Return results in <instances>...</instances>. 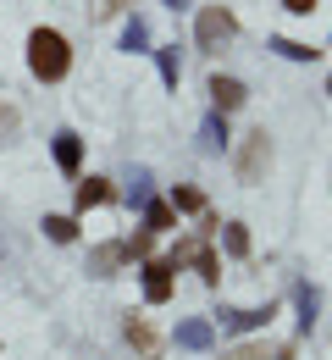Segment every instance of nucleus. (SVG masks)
Returning a JSON list of instances; mask_svg holds the SVG:
<instances>
[{
    "label": "nucleus",
    "mask_w": 332,
    "mask_h": 360,
    "mask_svg": "<svg viewBox=\"0 0 332 360\" xmlns=\"http://www.w3.org/2000/svg\"><path fill=\"white\" fill-rule=\"evenodd\" d=\"M28 67H34V78H45V84L67 78V67H72L67 39H61L55 28H34V34H28Z\"/></svg>",
    "instance_id": "nucleus-1"
},
{
    "label": "nucleus",
    "mask_w": 332,
    "mask_h": 360,
    "mask_svg": "<svg viewBox=\"0 0 332 360\" xmlns=\"http://www.w3.org/2000/svg\"><path fill=\"white\" fill-rule=\"evenodd\" d=\"M266 161H272V139H266V128L244 134V150H238V178L255 183L260 172H266Z\"/></svg>",
    "instance_id": "nucleus-2"
},
{
    "label": "nucleus",
    "mask_w": 332,
    "mask_h": 360,
    "mask_svg": "<svg viewBox=\"0 0 332 360\" xmlns=\"http://www.w3.org/2000/svg\"><path fill=\"white\" fill-rule=\"evenodd\" d=\"M172 261H166V255H150V261H144V300H150V305H166V300H172Z\"/></svg>",
    "instance_id": "nucleus-3"
},
{
    "label": "nucleus",
    "mask_w": 332,
    "mask_h": 360,
    "mask_svg": "<svg viewBox=\"0 0 332 360\" xmlns=\"http://www.w3.org/2000/svg\"><path fill=\"white\" fill-rule=\"evenodd\" d=\"M233 11H227V6H205V11H199V28H194V34H199V45L211 50V45H222V39H233Z\"/></svg>",
    "instance_id": "nucleus-4"
},
{
    "label": "nucleus",
    "mask_w": 332,
    "mask_h": 360,
    "mask_svg": "<svg viewBox=\"0 0 332 360\" xmlns=\"http://www.w3.org/2000/svg\"><path fill=\"white\" fill-rule=\"evenodd\" d=\"M122 333H128V344H133L144 360H161V333H155L144 316H128V321H122Z\"/></svg>",
    "instance_id": "nucleus-5"
},
{
    "label": "nucleus",
    "mask_w": 332,
    "mask_h": 360,
    "mask_svg": "<svg viewBox=\"0 0 332 360\" xmlns=\"http://www.w3.org/2000/svg\"><path fill=\"white\" fill-rule=\"evenodd\" d=\"M211 100H216V111H238L244 105V84L238 78H211Z\"/></svg>",
    "instance_id": "nucleus-6"
},
{
    "label": "nucleus",
    "mask_w": 332,
    "mask_h": 360,
    "mask_svg": "<svg viewBox=\"0 0 332 360\" xmlns=\"http://www.w3.org/2000/svg\"><path fill=\"white\" fill-rule=\"evenodd\" d=\"M105 200H117V188L105 178H84L78 183V211H89V205H105Z\"/></svg>",
    "instance_id": "nucleus-7"
},
{
    "label": "nucleus",
    "mask_w": 332,
    "mask_h": 360,
    "mask_svg": "<svg viewBox=\"0 0 332 360\" xmlns=\"http://www.w3.org/2000/svg\"><path fill=\"white\" fill-rule=\"evenodd\" d=\"M122 261H128V250H122V244H100L95 255H89V271H95V277H111Z\"/></svg>",
    "instance_id": "nucleus-8"
},
{
    "label": "nucleus",
    "mask_w": 332,
    "mask_h": 360,
    "mask_svg": "<svg viewBox=\"0 0 332 360\" xmlns=\"http://www.w3.org/2000/svg\"><path fill=\"white\" fill-rule=\"evenodd\" d=\"M55 161H61V172H78V161H84L78 134H55Z\"/></svg>",
    "instance_id": "nucleus-9"
},
{
    "label": "nucleus",
    "mask_w": 332,
    "mask_h": 360,
    "mask_svg": "<svg viewBox=\"0 0 332 360\" xmlns=\"http://www.w3.org/2000/svg\"><path fill=\"white\" fill-rule=\"evenodd\" d=\"M178 344L183 349H211V321H183L178 327Z\"/></svg>",
    "instance_id": "nucleus-10"
},
{
    "label": "nucleus",
    "mask_w": 332,
    "mask_h": 360,
    "mask_svg": "<svg viewBox=\"0 0 332 360\" xmlns=\"http://www.w3.org/2000/svg\"><path fill=\"white\" fill-rule=\"evenodd\" d=\"M272 305H266V311H233V316H222V321H227V327H233V333H244V327H266V321H272Z\"/></svg>",
    "instance_id": "nucleus-11"
},
{
    "label": "nucleus",
    "mask_w": 332,
    "mask_h": 360,
    "mask_svg": "<svg viewBox=\"0 0 332 360\" xmlns=\"http://www.w3.org/2000/svg\"><path fill=\"white\" fill-rule=\"evenodd\" d=\"M166 205H172V211H205V194H199V188H189V183H178Z\"/></svg>",
    "instance_id": "nucleus-12"
},
{
    "label": "nucleus",
    "mask_w": 332,
    "mask_h": 360,
    "mask_svg": "<svg viewBox=\"0 0 332 360\" xmlns=\"http://www.w3.org/2000/svg\"><path fill=\"white\" fill-rule=\"evenodd\" d=\"M45 233L55 244H72V238H78V222H72V217H45Z\"/></svg>",
    "instance_id": "nucleus-13"
},
{
    "label": "nucleus",
    "mask_w": 332,
    "mask_h": 360,
    "mask_svg": "<svg viewBox=\"0 0 332 360\" xmlns=\"http://www.w3.org/2000/svg\"><path fill=\"white\" fill-rule=\"evenodd\" d=\"M194 266H199V277H205V283H216V277H222V261L211 255V244H199V250H194Z\"/></svg>",
    "instance_id": "nucleus-14"
},
{
    "label": "nucleus",
    "mask_w": 332,
    "mask_h": 360,
    "mask_svg": "<svg viewBox=\"0 0 332 360\" xmlns=\"http://www.w3.org/2000/svg\"><path fill=\"white\" fill-rule=\"evenodd\" d=\"M216 360H272V349L266 344H233V349H222Z\"/></svg>",
    "instance_id": "nucleus-15"
},
{
    "label": "nucleus",
    "mask_w": 332,
    "mask_h": 360,
    "mask_svg": "<svg viewBox=\"0 0 332 360\" xmlns=\"http://www.w3.org/2000/svg\"><path fill=\"white\" fill-rule=\"evenodd\" d=\"M172 222H178V211H172V205H150V217H144V233H166Z\"/></svg>",
    "instance_id": "nucleus-16"
},
{
    "label": "nucleus",
    "mask_w": 332,
    "mask_h": 360,
    "mask_svg": "<svg viewBox=\"0 0 332 360\" xmlns=\"http://www.w3.org/2000/svg\"><path fill=\"white\" fill-rule=\"evenodd\" d=\"M150 244H155V233H133V238H122L128 261H150Z\"/></svg>",
    "instance_id": "nucleus-17"
},
{
    "label": "nucleus",
    "mask_w": 332,
    "mask_h": 360,
    "mask_svg": "<svg viewBox=\"0 0 332 360\" xmlns=\"http://www.w3.org/2000/svg\"><path fill=\"white\" fill-rule=\"evenodd\" d=\"M222 244H227V255H249V233L238 222H227V233H222Z\"/></svg>",
    "instance_id": "nucleus-18"
},
{
    "label": "nucleus",
    "mask_w": 332,
    "mask_h": 360,
    "mask_svg": "<svg viewBox=\"0 0 332 360\" xmlns=\"http://www.w3.org/2000/svg\"><path fill=\"white\" fill-rule=\"evenodd\" d=\"M277 50L293 56V61H316V50H310V45H293V39H277Z\"/></svg>",
    "instance_id": "nucleus-19"
},
{
    "label": "nucleus",
    "mask_w": 332,
    "mask_h": 360,
    "mask_svg": "<svg viewBox=\"0 0 332 360\" xmlns=\"http://www.w3.org/2000/svg\"><path fill=\"white\" fill-rule=\"evenodd\" d=\"M288 11H293V17H310V11H316V0H283Z\"/></svg>",
    "instance_id": "nucleus-20"
},
{
    "label": "nucleus",
    "mask_w": 332,
    "mask_h": 360,
    "mask_svg": "<svg viewBox=\"0 0 332 360\" xmlns=\"http://www.w3.org/2000/svg\"><path fill=\"white\" fill-rule=\"evenodd\" d=\"M327 89H332V78H327Z\"/></svg>",
    "instance_id": "nucleus-21"
},
{
    "label": "nucleus",
    "mask_w": 332,
    "mask_h": 360,
    "mask_svg": "<svg viewBox=\"0 0 332 360\" xmlns=\"http://www.w3.org/2000/svg\"><path fill=\"white\" fill-rule=\"evenodd\" d=\"M172 6H178V0H172Z\"/></svg>",
    "instance_id": "nucleus-22"
}]
</instances>
